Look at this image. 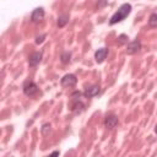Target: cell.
Returning a JSON list of instances; mask_svg holds the SVG:
<instances>
[{
	"label": "cell",
	"instance_id": "6da1fadb",
	"mask_svg": "<svg viewBox=\"0 0 157 157\" xmlns=\"http://www.w3.org/2000/svg\"><path fill=\"white\" fill-rule=\"evenodd\" d=\"M130 12H131V5L128 4V2L123 4V5L118 9V11H115V13L110 17L109 25H115V23H118V22H121L123 20H125V18L129 16Z\"/></svg>",
	"mask_w": 157,
	"mask_h": 157
},
{
	"label": "cell",
	"instance_id": "7a4b0ae2",
	"mask_svg": "<svg viewBox=\"0 0 157 157\" xmlns=\"http://www.w3.org/2000/svg\"><path fill=\"white\" fill-rule=\"evenodd\" d=\"M82 93L78 92V91H75L72 94H71V102H70V109L72 112H80L85 108V104L81 102V97Z\"/></svg>",
	"mask_w": 157,
	"mask_h": 157
},
{
	"label": "cell",
	"instance_id": "3957f363",
	"mask_svg": "<svg viewBox=\"0 0 157 157\" xmlns=\"http://www.w3.org/2000/svg\"><path fill=\"white\" fill-rule=\"evenodd\" d=\"M23 93L28 97H33L38 93V86L36 85V82H33L32 80H27L23 83Z\"/></svg>",
	"mask_w": 157,
	"mask_h": 157
},
{
	"label": "cell",
	"instance_id": "277c9868",
	"mask_svg": "<svg viewBox=\"0 0 157 157\" xmlns=\"http://www.w3.org/2000/svg\"><path fill=\"white\" fill-rule=\"evenodd\" d=\"M76 82H77V78L72 74H67V75L63 76V78L60 80V83L63 87H72L76 85Z\"/></svg>",
	"mask_w": 157,
	"mask_h": 157
},
{
	"label": "cell",
	"instance_id": "5b68a950",
	"mask_svg": "<svg viewBox=\"0 0 157 157\" xmlns=\"http://www.w3.org/2000/svg\"><path fill=\"white\" fill-rule=\"evenodd\" d=\"M140 49H141V43H140V40L135 39V40L128 43V45H126V54L128 55L136 54L137 52H140Z\"/></svg>",
	"mask_w": 157,
	"mask_h": 157
},
{
	"label": "cell",
	"instance_id": "8992f818",
	"mask_svg": "<svg viewBox=\"0 0 157 157\" xmlns=\"http://www.w3.org/2000/svg\"><path fill=\"white\" fill-rule=\"evenodd\" d=\"M118 125V117L115 114H109L104 118V126L107 129H113Z\"/></svg>",
	"mask_w": 157,
	"mask_h": 157
},
{
	"label": "cell",
	"instance_id": "52a82bcc",
	"mask_svg": "<svg viewBox=\"0 0 157 157\" xmlns=\"http://www.w3.org/2000/svg\"><path fill=\"white\" fill-rule=\"evenodd\" d=\"M99 92H101V87H99L98 85H92V86H90V87H87V88L85 90L83 96L87 97V98H91V97L97 96Z\"/></svg>",
	"mask_w": 157,
	"mask_h": 157
},
{
	"label": "cell",
	"instance_id": "ba28073f",
	"mask_svg": "<svg viewBox=\"0 0 157 157\" xmlns=\"http://www.w3.org/2000/svg\"><path fill=\"white\" fill-rule=\"evenodd\" d=\"M44 10L42 9V7H37V9H34L33 11H32V13H31V21L32 22H38V21H40V20H43V17H44Z\"/></svg>",
	"mask_w": 157,
	"mask_h": 157
},
{
	"label": "cell",
	"instance_id": "9c48e42d",
	"mask_svg": "<svg viewBox=\"0 0 157 157\" xmlns=\"http://www.w3.org/2000/svg\"><path fill=\"white\" fill-rule=\"evenodd\" d=\"M107 55H108V49H107V48H101V49L96 50V53H94V59H96V61H97L98 64H101V63L104 61V59L107 58Z\"/></svg>",
	"mask_w": 157,
	"mask_h": 157
},
{
	"label": "cell",
	"instance_id": "30bf717a",
	"mask_svg": "<svg viewBox=\"0 0 157 157\" xmlns=\"http://www.w3.org/2000/svg\"><path fill=\"white\" fill-rule=\"evenodd\" d=\"M42 53L40 52H36V53H33L29 58H28V65L29 66H37L39 63H40V60H42Z\"/></svg>",
	"mask_w": 157,
	"mask_h": 157
},
{
	"label": "cell",
	"instance_id": "8fae6325",
	"mask_svg": "<svg viewBox=\"0 0 157 157\" xmlns=\"http://www.w3.org/2000/svg\"><path fill=\"white\" fill-rule=\"evenodd\" d=\"M67 22H69V16H67L66 13L60 15V16L58 17V27H64Z\"/></svg>",
	"mask_w": 157,
	"mask_h": 157
},
{
	"label": "cell",
	"instance_id": "7c38bea8",
	"mask_svg": "<svg viewBox=\"0 0 157 157\" xmlns=\"http://www.w3.org/2000/svg\"><path fill=\"white\" fill-rule=\"evenodd\" d=\"M148 25H150L151 27H157V12H155V13H152V15L150 16V18H148Z\"/></svg>",
	"mask_w": 157,
	"mask_h": 157
},
{
	"label": "cell",
	"instance_id": "4fadbf2b",
	"mask_svg": "<svg viewBox=\"0 0 157 157\" xmlns=\"http://www.w3.org/2000/svg\"><path fill=\"white\" fill-rule=\"evenodd\" d=\"M70 53L69 52H64V53H61V56H60V59H61V63L63 64H67L69 61H70Z\"/></svg>",
	"mask_w": 157,
	"mask_h": 157
},
{
	"label": "cell",
	"instance_id": "5bb4252c",
	"mask_svg": "<svg viewBox=\"0 0 157 157\" xmlns=\"http://www.w3.org/2000/svg\"><path fill=\"white\" fill-rule=\"evenodd\" d=\"M50 131V124H44L42 128V132L43 135H48V132Z\"/></svg>",
	"mask_w": 157,
	"mask_h": 157
},
{
	"label": "cell",
	"instance_id": "9a60e30c",
	"mask_svg": "<svg viewBox=\"0 0 157 157\" xmlns=\"http://www.w3.org/2000/svg\"><path fill=\"white\" fill-rule=\"evenodd\" d=\"M119 44H124V43H126L128 42V36H125V34H121V36H119Z\"/></svg>",
	"mask_w": 157,
	"mask_h": 157
},
{
	"label": "cell",
	"instance_id": "2e32d148",
	"mask_svg": "<svg viewBox=\"0 0 157 157\" xmlns=\"http://www.w3.org/2000/svg\"><path fill=\"white\" fill-rule=\"evenodd\" d=\"M44 38H45V34H40V36H38V37L36 38V43H37V44H40V43L44 40Z\"/></svg>",
	"mask_w": 157,
	"mask_h": 157
},
{
	"label": "cell",
	"instance_id": "e0dca14e",
	"mask_svg": "<svg viewBox=\"0 0 157 157\" xmlns=\"http://www.w3.org/2000/svg\"><path fill=\"white\" fill-rule=\"evenodd\" d=\"M59 156V151H54V152H52L48 157H58Z\"/></svg>",
	"mask_w": 157,
	"mask_h": 157
},
{
	"label": "cell",
	"instance_id": "ac0fdd59",
	"mask_svg": "<svg viewBox=\"0 0 157 157\" xmlns=\"http://www.w3.org/2000/svg\"><path fill=\"white\" fill-rule=\"evenodd\" d=\"M155 132H156V134H157V124H156V125H155Z\"/></svg>",
	"mask_w": 157,
	"mask_h": 157
}]
</instances>
